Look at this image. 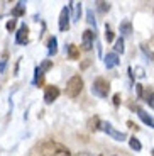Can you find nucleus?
Instances as JSON below:
<instances>
[{"label": "nucleus", "mask_w": 154, "mask_h": 156, "mask_svg": "<svg viewBox=\"0 0 154 156\" xmlns=\"http://www.w3.org/2000/svg\"><path fill=\"white\" fill-rule=\"evenodd\" d=\"M43 80H44V71L39 66H36L34 68V78H32V85H41Z\"/></svg>", "instance_id": "f3484780"}, {"label": "nucleus", "mask_w": 154, "mask_h": 156, "mask_svg": "<svg viewBox=\"0 0 154 156\" xmlns=\"http://www.w3.org/2000/svg\"><path fill=\"white\" fill-rule=\"evenodd\" d=\"M124 37L120 36V37L115 39V46H114V53H117V55H124V51H125V46H124Z\"/></svg>", "instance_id": "6ab92c4d"}, {"label": "nucleus", "mask_w": 154, "mask_h": 156, "mask_svg": "<svg viewBox=\"0 0 154 156\" xmlns=\"http://www.w3.org/2000/svg\"><path fill=\"white\" fill-rule=\"evenodd\" d=\"M66 55H68L69 59H73V61H76V59H80V49H78V46H75V44H66Z\"/></svg>", "instance_id": "f8f14e48"}, {"label": "nucleus", "mask_w": 154, "mask_h": 156, "mask_svg": "<svg viewBox=\"0 0 154 156\" xmlns=\"http://www.w3.org/2000/svg\"><path fill=\"white\" fill-rule=\"evenodd\" d=\"M100 156H103V154H100Z\"/></svg>", "instance_id": "f704fd0d"}, {"label": "nucleus", "mask_w": 154, "mask_h": 156, "mask_svg": "<svg viewBox=\"0 0 154 156\" xmlns=\"http://www.w3.org/2000/svg\"><path fill=\"white\" fill-rule=\"evenodd\" d=\"M41 151L46 156H71L68 148H65L63 144L56 143V141H46L43 146H41Z\"/></svg>", "instance_id": "f257e3e1"}, {"label": "nucleus", "mask_w": 154, "mask_h": 156, "mask_svg": "<svg viewBox=\"0 0 154 156\" xmlns=\"http://www.w3.org/2000/svg\"><path fill=\"white\" fill-rule=\"evenodd\" d=\"M71 9L66 5V7L61 9V12H59V19H58V27L61 32H66L69 29V24H71Z\"/></svg>", "instance_id": "39448f33"}, {"label": "nucleus", "mask_w": 154, "mask_h": 156, "mask_svg": "<svg viewBox=\"0 0 154 156\" xmlns=\"http://www.w3.org/2000/svg\"><path fill=\"white\" fill-rule=\"evenodd\" d=\"M141 51L144 53V56H146V58H149V61H151V63H154V53L146 46V44H141Z\"/></svg>", "instance_id": "b1692460"}, {"label": "nucleus", "mask_w": 154, "mask_h": 156, "mask_svg": "<svg viewBox=\"0 0 154 156\" xmlns=\"http://www.w3.org/2000/svg\"><path fill=\"white\" fill-rule=\"evenodd\" d=\"M58 53V39L56 36H51L47 39V56H56Z\"/></svg>", "instance_id": "ddd939ff"}, {"label": "nucleus", "mask_w": 154, "mask_h": 156, "mask_svg": "<svg viewBox=\"0 0 154 156\" xmlns=\"http://www.w3.org/2000/svg\"><path fill=\"white\" fill-rule=\"evenodd\" d=\"M95 39H96V32L95 31H92V29L83 31V34H81V46H83V49H85V51H92Z\"/></svg>", "instance_id": "0eeeda50"}, {"label": "nucleus", "mask_w": 154, "mask_h": 156, "mask_svg": "<svg viewBox=\"0 0 154 156\" xmlns=\"http://www.w3.org/2000/svg\"><path fill=\"white\" fill-rule=\"evenodd\" d=\"M88 65H90V59H85V61L81 63V68H83V70H85V68L88 66Z\"/></svg>", "instance_id": "7c9ffc66"}, {"label": "nucleus", "mask_w": 154, "mask_h": 156, "mask_svg": "<svg viewBox=\"0 0 154 156\" xmlns=\"http://www.w3.org/2000/svg\"><path fill=\"white\" fill-rule=\"evenodd\" d=\"M129 146H131V149H132V151H135V153L142 151V144H141V141H139L135 136H132L131 139H129Z\"/></svg>", "instance_id": "a211bd4d"}, {"label": "nucleus", "mask_w": 154, "mask_h": 156, "mask_svg": "<svg viewBox=\"0 0 154 156\" xmlns=\"http://www.w3.org/2000/svg\"><path fill=\"white\" fill-rule=\"evenodd\" d=\"M81 90H83V78H81L80 75H73V76L66 82L65 94L68 95L69 98H76L78 95L81 94Z\"/></svg>", "instance_id": "f03ea898"}, {"label": "nucleus", "mask_w": 154, "mask_h": 156, "mask_svg": "<svg viewBox=\"0 0 154 156\" xmlns=\"http://www.w3.org/2000/svg\"><path fill=\"white\" fill-rule=\"evenodd\" d=\"M131 109L134 110L135 114H137V117H139V119H141V121L144 122V124L147 126V127L154 129V119H152V115H151V114H147L146 110H144L142 107H139L137 104H132V105H131Z\"/></svg>", "instance_id": "423d86ee"}, {"label": "nucleus", "mask_w": 154, "mask_h": 156, "mask_svg": "<svg viewBox=\"0 0 154 156\" xmlns=\"http://www.w3.org/2000/svg\"><path fill=\"white\" fill-rule=\"evenodd\" d=\"M119 31H120V34H122V36H129V34H131V32H132L131 20H122L120 26H119Z\"/></svg>", "instance_id": "dca6fc26"}, {"label": "nucleus", "mask_w": 154, "mask_h": 156, "mask_svg": "<svg viewBox=\"0 0 154 156\" xmlns=\"http://www.w3.org/2000/svg\"><path fill=\"white\" fill-rule=\"evenodd\" d=\"M5 68H7V51H4V55L0 58V73H4Z\"/></svg>", "instance_id": "bb28decb"}, {"label": "nucleus", "mask_w": 154, "mask_h": 156, "mask_svg": "<svg viewBox=\"0 0 154 156\" xmlns=\"http://www.w3.org/2000/svg\"><path fill=\"white\" fill-rule=\"evenodd\" d=\"M16 44L19 46H27L29 44V27H27L26 24H20L19 29L16 31Z\"/></svg>", "instance_id": "6e6552de"}, {"label": "nucleus", "mask_w": 154, "mask_h": 156, "mask_svg": "<svg viewBox=\"0 0 154 156\" xmlns=\"http://www.w3.org/2000/svg\"><path fill=\"white\" fill-rule=\"evenodd\" d=\"M88 127H90V131H98V127H100V119H98V117L90 119V121H88Z\"/></svg>", "instance_id": "393cba45"}, {"label": "nucleus", "mask_w": 154, "mask_h": 156, "mask_svg": "<svg viewBox=\"0 0 154 156\" xmlns=\"http://www.w3.org/2000/svg\"><path fill=\"white\" fill-rule=\"evenodd\" d=\"M105 39H107V43H115V36H114L110 24H105Z\"/></svg>", "instance_id": "4be33fe9"}, {"label": "nucleus", "mask_w": 154, "mask_h": 156, "mask_svg": "<svg viewBox=\"0 0 154 156\" xmlns=\"http://www.w3.org/2000/svg\"><path fill=\"white\" fill-rule=\"evenodd\" d=\"M5 29H7L9 32H16L17 29V19H9L7 20V24H5Z\"/></svg>", "instance_id": "5701e85b"}, {"label": "nucleus", "mask_w": 154, "mask_h": 156, "mask_svg": "<svg viewBox=\"0 0 154 156\" xmlns=\"http://www.w3.org/2000/svg\"><path fill=\"white\" fill-rule=\"evenodd\" d=\"M10 16L12 19H19V17L26 16V2H17L10 10Z\"/></svg>", "instance_id": "9b49d317"}, {"label": "nucleus", "mask_w": 154, "mask_h": 156, "mask_svg": "<svg viewBox=\"0 0 154 156\" xmlns=\"http://www.w3.org/2000/svg\"><path fill=\"white\" fill-rule=\"evenodd\" d=\"M68 7L69 9H73V14H71V19L75 20V22H78L80 20V17H81V4L80 2H68Z\"/></svg>", "instance_id": "4468645a"}, {"label": "nucleus", "mask_w": 154, "mask_h": 156, "mask_svg": "<svg viewBox=\"0 0 154 156\" xmlns=\"http://www.w3.org/2000/svg\"><path fill=\"white\" fill-rule=\"evenodd\" d=\"M144 88H146V87L141 85V83H137V85H135V94H137V97H139V98H142V95H144Z\"/></svg>", "instance_id": "cd10ccee"}, {"label": "nucleus", "mask_w": 154, "mask_h": 156, "mask_svg": "<svg viewBox=\"0 0 154 156\" xmlns=\"http://www.w3.org/2000/svg\"><path fill=\"white\" fill-rule=\"evenodd\" d=\"M110 5H112L110 2H95V7L100 14H107V12L110 10Z\"/></svg>", "instance_id": "aec40b11"}, {"label": "nucleus", "mask_w": 154, "mask_h": 156, "mask_svg": "<svg viewBox=\"0 0 154 156\" xmlns=\"http://www.w3.org/2000/svg\"><path fill=\"white\" fill-rule=\"evenodd\" d=\"M92 94L98 98H107L110 95V83L103 76H96L92 83Z\"/></svg>", "instance_id": "7ed1b4c3"}, {"label": "nucleus", "mask_w": 154, "mask_h": 156, "mask_svg": "<svg viewBox=\"0 0 154 156\" xmlns=\"http://www.w3.org/2000/svg\"><path fill=\"white\" fill-rule=\"evenodd\" d=\"M59 94H61V90L58 88L56 85H47L46 88H44V104H47V105H51L53 102L58 100Z\"/></svg>", "instance_id": "1a4fd4ad"}, {"label": "nucleus", "mask_w": 154, "mask_h": 156, "mask_svg": "<svg viewBox=\"0 0 154 156\" xmlns=\"http://www.w3.org/2000/svg\"><path fill=\"white\" fill-rule=\"evenodd\" d=\"M98 131H102V133L108 134L110 137H114L115 141H120V143L127 139V134L122 133V131H117V129L114 127L110 122H107V121H100V127H98Z\"/></svg>", "instance_id": "20e7f679"}, {"label": "nucleus", "mask_w": 154, "mask_h": 156, "mask_svg": "<svg viewBox=\"0 0 154 156\" xmlns=\"http://www.w3.org/2000/svg\"><path fill=\"white\" fill-rule=\"evenodd\" d=\"M86 22H88L90 26L93 27V31L96 32V19H95V14H93L92 9H88V10H86Z\"/></svg>", "instance_id": "412c9836"}, {"label": "nucleus", "mask_w": 154, "mask_h": 156, "mask_svg": "<svg viewBox=\"0 0 154 156\" xmlns=\"http://www.w3.org/2000/svg\"><path fill=\"white\" fill-rule=\"evenodd\" d=\"M39 68L46 73V71H49L51 68H53V61H51V59H43V61H41V65H39Z\"/></svg>", "instance_id": "a878e982"}, {"label": "nucleus", "mask_w": 154, "mask_h": 156, "mask_svg": "<svg viewBox=\"0 0 154 156\" xmlns=\"http://www.w3.org/2000/svg\"><path fill=\"white\" fill-rule=\"evenodd\" d=\"M142 98H144V102H146L147 105H149L151 109L154 110V90L151 88V87H146V88H144Z\"/></svg>", "instance_id": "2eb2a0df"}, {"label": "nucleus", "mask_w": 154, "mask_h": 156, "mask_svg": "<svg viewBox=\"0 0 154 156\" xmlns=\"http://www.w3.org/2000/svg\"><path fill=\"white\" fill-rule=\"evenodd\" d=\"M135 71H137V76L139 78H144V76H146V75H144V70H142V68H135Z\"/></svg>", "instance_id": "c756f323"}, {"label": "nucleus", "mask_w": 154, "mask_h": 156, "mask_svg": "<svg viewBox=\"0 0 154 156\" xmlns=\"http://www.w3.org/2000/svg\"><path fill=\"white\" fill-rule=\"evenodd\" d=\"M103 63H105V68L107 70H112V68H115L120 65V56L117 53H114V51H110V53H107L103 56Z\"/></svg>", "instance_id": "9d476101"}, {"label": "nucleus", "mask_w": 154, "mask_h": 156, "mask_svg": "<svg viewBox=\"0 0 154 156\" xmlns=\"http://www.w3.org/2000/svg\"><path fill=\"white\" fill-rule=\"evenodd\" d=\"M96 49H98V55H102V44L96 43Z\"/></svg>", "instance_id": "2f4dec72"}, {"label": "nucleus", "mask_w": 154, "mask_h": 156, "mask_svg": "<svg viewBox=\"0 0 154 156\" xmlns=\"http://www.w3.org/2000/svg\"><path fill=\"white\" fill-rule=\"evenodd\" d=\"M114 105H115V107L120 105V94H115V95H114Z\"/></svg>", "instance_id": "c85d7f7f"}, {"label": "nucleus", "mask_w": 154, "mask_h": 156, "mask_svg": "<svg viewBox=\"0 0 154 156\" xmlns=\"http://www.w3.org/2000/svg\"><path fill=\"white\" fill-rule=\"evenodd\" d=\"M151 156H154V148H152V149H151Z\"/></svg>", "instance_id": "72a5a7b5"}, {"label": "nucleus", "mask_w": 154, "mask_h": 156, "mask_svg": "<svg viewBox=\"0 0 154 156\" xmlns=\"http://www.w3.org/2000/svg\"><path fill=\"white\" fill-rule=\"evenodd\" d=\"M78 156H88V153H80Z\"/></svg>", "instance_id": "473e14b6"}]
</instances>
